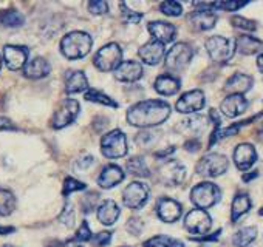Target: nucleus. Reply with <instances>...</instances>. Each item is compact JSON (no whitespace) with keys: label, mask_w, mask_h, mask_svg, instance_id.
<instances>
[{"label":"nucleus","mask_w":263,"mask_h":247,"mask_svg":"<svg viewBox=\"0 0 263 247\" xmlns=\"http://www.w3.org/2000/svg\"><path fill=\"white\" fill-rule=\"evenodd\" d=\"M171 114V105L164 100H141L130 107L127 111V120L130 126L141 127V129H151L155 126L163 123Z\"/></svg>","instance_id":"1"},{"label":"nucleus","mask_w":263,"mask_h":247,"mask_svg":"<svg viewBox=\"0 0 263 247\" xmlns=\"http://www.w3.org/2000/svg\"><path fill=\"white\" fill-rule=\"evenodd\" d=\"M93 40L87 33L82 31H73L64 36L61 40V51L67 59H82L85 57L91 50Z\"/></svg>","instance_id":"2"},{"label":"nucleus","mask_w":263,"mask_h":247,"mask_svg":"<svg viewBox=\"0 0 263 247\" xmlns=\"http://www.w3.org/2000/svg\"><path fill=\"white\" fill-rule=\"evenodd\" d=\"M221 198L218 186L212 182H200L191 190V201L201 210H206L215 205Z\"/></svg>","instance_id":"3"},{"label":"nucleus","mask_w":263,"mask_h":247,"mask_svg":"<svg viewBox=\"0 0 263 247\" xmlns=\"http://www.w3.org/2000/svg\"><path fill=\"white\" fill-rule=\"evenodd\" d=\"M206 50L214 62L224 64L234 56L235 42L223 36H212L206 40Z\"/></svg>","instance_id":"4"},{"label":"nucleus","mask_w":263,"mask_h":247,"mask_svg":"<svg viewBox=\"0 0 263 247\" xmlns=\"http://www.w3.org/2000/svg\"><path fill=\"white\" fill-rule=\"evenodd\" d=\"M101 152L105 158L116 159L127 155V138L121 130H111L101 139Z\"/></svg>","instance_id":"5"},{"label":"nucleus","mask_w":263,"mask_h":247,"mask_svg":"<svg viewBox=\"0 0 263 247\" xmlns=\"http://www.w3.org/2000/svg\"><path fill=\"white\" fill-rule=\"evenodd\" d=\"M95 67L104 73L116 70L119 64L122 62V50L118 44H108L104 45L93 57Z\"/></svg>","instance_id":"6"},{"label":"nucleus","mask_w":263,"mask_h":247,"mask_svg":"<svg viewBox=\"0 0 263 247\" xmlns=\"http://www.w3.org/2000/svg\"><path fill=\"white\" fill-rule=\"evenodd\" d=\"M229 167L228 159L218 153H209L203 156L197 164V173L204 178H217L223 175Z\"/></svg>","instance_id":"7"},{"label":"nucleus","mask_w":263,"mask_h":247,"mask_svg":"<svg viewBox=\"0 0 263 247\" xmlns=\"http://www.w3.org/2000/svg\"><path fill=\"white\" fill-rule=\"evenodd\" d=\"M194 57V50L191 45L181 42L175 44L166 56V68L169 71H181Z\"/></svg>","instance_id":"8"},{"label":"nucleus","mask_w":263,"mask_h":247,"mask_svg":"<svg viewBox=\"0 0 263 247\" xmlns=\"http://www.w3.org/2000/svg\"><path fill=\"white\" fill-rule=\"evenodd\" d=\"M149 187L144 182H132L122 192V202L128 209H141L149 199Z\"/></svg>","instance_id":"9"},{"label":"nucleus","mask_w":263,"mask_h":247,"mask_svg":"<svg viewBox=\"0 0 263 247\" xmlns=\"http://www.w3.org/2000/svg\"><path fill=\"white\" fill-rule=\"evenodd\" d=\"M79 114V104L74 99H65L61 107L54 111L53 119H51V127L59 130V129H65L67 126H70L71 122H74V119Z\"/></svg>","instance_id":"10"},{"label":"nucleus","mask_w":263,"mask_h":247,"mask_svg":"<svg viewBox=\"0 0 263 247\" xmlns=\"http://www.w3.org/2000/svg\"><path fill=\"white\" fill-rule=\"evenodd\" d=\"M184 227L189 233L198 235V236H204L211 227H212V219L209 216V213L206 210L201 209H194L191 210L186 218H184Z\"/></svg>","instance_id":"11"},{"label":"nucleus","mask_w":263,"mask_h":247,"mask_svg":"<svg viewBox=\"0 0 263 247\" xmlns=\"http://www.w3.org/2000/svg\"><path fill=\"white\" fill-rule=\"evenodd\" d=\"M186 178V167L175 159L164 162L158 169V179L166 186H180Z\"/></svg>","instance_id":"12"},{"label":"nucleus","mask_w":263,"mask_h":247,"mask_svg":"<svg viewBox=\"0 0 263 247\" xmlns=\"http://www.w3.org/2000/svg\"><path fill=\"white\" fill-rule=\"evenodd\" d=\"M197 7H203L201 10H195L189 16L191 25L198 31H208L215 27L217 16L212 10H209V4H197Z\"/></svg>","instance_id":"13"},{"label":"nucleus","mask_w":263,"mask_h":247,"mask_svg":"<svg viewBox=\"0 0 263 247\" xmlns=\"http://www.w3.org/2000/svg\"><path fill=\"white\" fill-rule=\"evenodd\" d=\"M4 60L13 71L24 68L28 62V50L19 45H7L4 48Z\"/></svg>","instance_id":"14"},{"label":"nucleus","mask_w":263,"mask_h":247,"mask_svg":"<svg viewBox=\"0 0 263 247\" xmlns=\"http://www.w3.org/2000/svg\"><path fill=\"white\" fill-rule=\"evenodd\" d=\"M175 107L180 113H195L204 107V94L201 90L187 91L177 100Z\"/></svg>","instance_id":"15"},{"label":"nucleus","mask_w":263,"mask_h":247,"mask_svg":"<svg viewBox=\"0 0 263 247\" xmlns=\"http://www.w3.org/2000/svg\"><path fill=\"white\" fill-rule=\"evenodd\" d=\"M157 213L164 222H175L181 216V204L172 198H160L157 201Z\"/></svg>","instance_id":"16"},{"label":"nucleus","mask_w":263,"mask_h":247,"mask_svg":"<svg viewBox=\"0 0 263 247\" xmlns=\"http://www.w3.org/2000/svg\"><path fill=\"white\" fill-rule=\"evenodd\" d=\"M257 161V152L251 144H238L234 150V162L238 170H248Z\"/></svg>","instance_id":"17"},{"label":"nucleus","mask_w":263,"mask_h":247,"mask_svg":"<svg viewBox=\"0 0 263 247\" xmlns=\"http://www.w3.org/2000/svg\"><path fill=\"white\" fill-rule=\"evenodd\" d=\"M143 76V67L137 60H125L121 62L115 70V77L121 82H135Z\"/></svg>","instance_id":"18"},{"label":"nucleus","mask_w":263,"mask_h":247,"mask_svg":"<svg viewBox=\"0 0 263 247\" xmlns=\"http://www.w3.org/2000/svg\"><path fill=\"white\" fill-rule=\"evenodd\" d=\"M164 45L157 42V40H152V42H147L146 45H143L138 51L140 57L143 59L144 64L147 65H157L163 60L164 57Z\"/></svg>","instance_id":"19"},{"label":"nucleus","mask_w":263,"mask_h":247,"mask_svg":"<svg viewBox=\"0 0 263 247\" xmlns=\"http://www.w3.org/2000/svg\"><path fill=\"white\" fill-rule=\"evenodd\" d=\"M149 33L154 36V40L160 42V44H169L175 39V27L169 22H151L147 25Z\"/></svg>","instance_id":"20"},{"label":"nucleus","mask_w":263,"mask_h":247,"mask_svg":"<svg viewBox=\"0 0 263 247\" xmlns=\"http://www.w3.org/2000/svg\"><path fill=\"white\" fill-rule=\"evenodd\" d=\"M252 84H254V79L249 74L235 73L234 76H231L226 80L224 91L229 93V94H241L243 96V93H246V91L251 90Z\"/></svg>","instance_id":"21"},{"label":"nucleus","mask_w":263,"mask_h":247,"mask_svg":"<svg viewBox=\"0 0 263 247\" xmlns=\"http://www.w3.org/2000/svg\"><path fill=\"white\" fill-rule=\"evenodd\" d=\"M221 113L226 117H237L248 108V100L241 94H229L221 102Z\"/></svg>","instance_id":"22"},{"label":"nucleus","mask_w":263,"mask_h":247,"mask_svg":"<svg viewBox=\"0 0 263 247\" xmlns=\"http://www.w3.org/2000/svg\"><path fill=\"white\" fill-rule=\"evenodd\" d=\"M124 176L125 175H124V172H122L121 167L110 164V166H107V167L102 169V172H101V175L98 178V184L102 189H110V187H115L119 182H122L124 181Z\"/></svg>","instance_id":"23"},{"label":"nucleus","mask_w":263,"mask_h":247,"mask_svg":"<svg viewBox=\"0 0 263 247\" xmlns=\"http://www.w3.org/2000/svg\"><path fill=\"white\" fill-rule=\"evenodd\" d=\"M50 71H51V67L44 57H34L33 60L27 62V65L24 67V74L28 79H42L48 76Z\"/></svg>","instance_id":"24"},{"label":"nucleus","mask_w":263,"mask_h":247,"mask_svg":"<svg viewBox=\"0 0 263 247\" xmlns=\"http://www.w3.org/2000/svg\"><path fill=\"white\" fill-rule=\"evenodd\" d=\"M87 87H88V80L82 71H79V70L67 71V74H65V91L68 94L85 91Z\"/></svg>","instance_id":"25"},{"label":"nucleus","mask_w":263,"mask_h":247,"mask_svg":"<svg viewBox=\"0 0 263 247\" xmlns=\"http://www.w3.org/2000/svg\"><path fill=\"white\" fill-rule=\"evenodd\" d=\"M119 213H121V210H119L118 204H116L115 201H111V199H107V201L101 202V205L98 207V212H96L98 219H99L104 225H111V224H115L116 219L119 218Z\"/></svg>","instance_id":"26"},{"label":"nucleus","mask_w":263,"mask_h":247,"mask_svg":"<svg viewBox=\"0 0 263 247\" xmlns=\"http://www.w3.org/2000/svg\"><path fill=\"white\" fill-rule=\"evenodd\" d=\"M235 48L238 53H241L245 56H252L263 50V42L254 36H240L235 40Z\"/></svg>","instance_id":"27"},{"label":"nucleus","mask_w":263,"mask_h":247,"mask_svg":"<svg viewBox=\"0 0 263 247\" xmlns=\"http://www.w3.org/2000/svg\"><path fill=\"white\" fill-rule=\"evenodd\" d=\"M155 90L163 96L177 94L180 90V80L177 77H174L172 74H161L155 80Z\"/></svg>","instance_id":"28"},{"label":"nucleus","mask_w":263,"mask_h":247,"mask_svg":"<svg viewBox=\"0 0 263 247\" xmlns=\"http://www.w3.org/2000/svg\"><path fill=\"white\" fill-rule=\"evenodd\" d=\"M251 209V199L246 193H238L234 201H232V209H231V219L232 222H237L245 213H248Z\"/></svg>","instance_id":"29"},{"label":"nucleus","mask_w":263,"mask_h":247,"mask_svg":"<svg viewBox=\"0 0 263 247\" xmlns=\"http://www.w3.org/2000/svg\"><path fill=\"white\" fill-rule=\"evenodd\" d=\"M127 172L134 176H140V178H147L151 176L149 167L146 164V161L141 156H134L127 161Z\"/></svg>","instance_id":"30"},{"label":"nucleus","mask_w":263,"mask_h":247,"mask_svg":"<svg viewBox=\"0 0 263 247\" xmlns=\"http://www.w3.org/2000/svg\"><path fill=\"white\" fill-rule=\"evenodd\" d=\"M0 24L8 28H19L25 24V17L16 10L0 11Z\"/></svg>","instance_id":"31"},{"label":"nucleus","mask_w":263,"mask_h":247,"mask_svg":"<svg viewBox=\"0 0 263 247\" xmlns=\"http://www.w3.org/2000/svg\"><path fill=\"white\" fill-rule=\"evenodd\" d=\"M255 236H257L255 227H243L232 236V242L235 247H248L255 239Z\"/></svg>","instance_id":"32"},{"label":"nucleus","mask_w":263,"mask_h":247,"mask_svg":"<svg viewBox=\"0 0 263 247\" xmlns=\"http://www.w3.org/2000/svg\"><path fill=\"white\" fill-rule=\"evenodd\" d=\"M16 209V196L5 189H0V216H8Z\"/></svg>","instance_id":"33"},{"label":"nucleus","mask_w":263,"mask_h":247,"mask_svg":"<svg viewBox=\"0 0 263 247\" xmlns=\"http://www.w3.org/2000/svg\"><path fill=\"white\" fill-rule=\"evenodd\" d=\"M144 245L146 247H184V242H181L175 238H171L167 235H158V236H154L149 241H146Z\"/></svg>","instance_id":"34"},{"label":"nucleus","mask_w":263,"mask_h":247,"mask_svg":"<svg viewBox=\"0 0 263 247\" xmlns=\"http://www.w3.org/2000/svg\"><path fill=\"white\" fill-rule=\"evenodd\" d=\"M206 126H208V119L204 116H200V114L192 116V117L183 120V127H186L192 133H201V132H204Z\"/></svg>","instance_id":"35"},{"label":"nucleus","mask_w":263,"mask_h":247,"mask_svg":"<svg viewBox=\"0 0 263 247\" xmlns=\"http://www.w3.org/2000/svg\"><path fill=\"white\" fill-rule=\"evenodd\" d=\"M85 99L90 100V102L102 104V105L113 107V108L118 107V104H116L111 97H108L107 94H104V93H101V91H98V90H87V91H85Z\"/></svg>","instance_id":"36"},{"label":"nucleus","mask_w":263,"mask_h":247,"mask_svg":"<svg viewBox=\"0 0 263 247\" xmlns=\"http://www.w3.org/2000/svg\"><path fill=\"white\" fill-rule=\"evenodd\" d=\"M160 8H161V13H164L166 16H171V17H178L183 13L181 4L174 2V0H169V2H163L160 5Z\"/></svg>","instance_id":"37"},{"label":"nucleus","mask_w":263,"mask_h":247,"mask_svg":"<svg viewBox=\"0 0 263 247\" xmlns=\"http://www.w3.org/2000/svg\"><path fill=\"white\" fill-rule=\"evenodd\" d=\"M121 16L125 24H138L143 19L141 13H137L134 10H128L127 4H121Z\"/></svg>","instance_id":"38"},{"label":"nucleus","mask_w":263,"mask_h":247,"mask_svg":"<svg viewBox=\"0 0 263 247\" xmlns=\"http://www.w3.org/2000/svg\"><path fill=\"white\" fill-rule=\"evenodd\" d=\"M231 22H232V25H234L235 28H240V30H243V31H255V30H257V25H255L252 20L245 19V17H241V16H234V17L231 19Z\"/></svg>","instance_id":"39"},{"label":"nucleus","mask_w":263,"mask_h":247,"mask_svg":"<svg viewBox=\"0 0 263 247\" xmlns=\"http://www.w3.org/2000/svg\"><path fill=\"white\" fill-rule=\"evenodd\" d=\"M61 222H64L67 227H71L74 224V210H73V204L71 202H67L61 216H59Z\"/></svg>","instance_id":"40"},{"label":"nucleus","mask_w":263,"mask_h":247,"mask_svg":"<svg viewBox=\"0 0 263 247\" xmlns=\"http://www.w3.org/2000/svg\"><path fill=\"white\" fill-rule=\"evenodd\" d=\"M246 2H217V4H209V8H217V10H224V11H237L243 8Z\"/></svg>","instance_id":"41"},{"label":"nucleus","mask_w":263,"mask_h":247,"mask_svg":"<svg viewBox=\"0 0 263 247\" xmlns=\"http://www.w3.org/2000/svg\"><path fill=\"white\" fill-rule=\"evenodd\" d=\"M84 189H85V184L84 182L76 181L74 178H67L64 181V190H62V193L67 196L71 192H78V190H84Z\"/></svg>","instance_id":"42"},{"label":"nucleus","mask_w":263,"mask_h":247,"mask_svg":"<svg viewBox=\"0 0 263 247\" xmlns=\"http://www.w3.org/2000/svg\"><path fill=\"white\" fill-rule=\"evenodd\" d=\"M88 11L95 16H102L108 11V4L104 0H95V2H88Z\"/></svg>","instance_id":"43"},{"label":"nucleus","mask_w":263,"mask_h":247,"mask_svg":"<svg viewBox=\"0 0 263 247\" xmlns=\"http://www.w3.org/2000/svg\"><path fill=\"white\" fill-rule=\"evenodd\" d=\"M98 201H99V195H96V193H90L88 196H85V198L82 199L84 212H85V213H90L93 209H96Z\"/></svg>","instance_id":"44"},{"label":"nucleus","mask_w":263,"mask_h":247,"mask_svg":"<svg viewBox=\"0 0 263 247\" xmlns=\"http://www.w3.org/2000/svg\"><path fill=\"white\" fill-rule=\"evenodd\" d=\"M78 241H88V239H91V230H90V227H88V224L84 221L82 224H81V227L78 229V232H76V236H74Z\"/></svg>","instance_id":"45"},{"label":"nucleus","mask_w":263,"mask_h":247,"mask_svg":"<svg viewBox=\"0 0 263 247\" xmlns=\"http://www.w3.org/2000/svg\"><path fill=\"white\" fill-rule=\"evenodd\" d=\"M110 241H111V233H110V232H99V233L95 236V244L99 245V247L107 245Z\"/></svg>","instance_id":"46"},{"label":"nucleus","mask_w":263,"mask_h":247,"mask_svg":"<svg viewBox=\"0 0 263 247\" xmlns=\"http://www.w3.org/2000/svg\"><path fill=\"white\" fill-rule=\"evenodd\" d=\"M93 164V156H90V155H85V156H82L81 159H78L76 161V164H74V167L78 169V170H87L90 166Z\"/></svg>","instance_id":"47"},{"label":"nucleus","mask_w":263,"mask_h":247,"mask_svg":"<svg viewBox=\"0 0 263 247\" xmlns=\"http://www.w3.org/2000/svg\"><path fill=\"white\" fill-rule=\"evenodd\" d=\"M127 229H128V232H132V233L140 235L141 230H143V224H141V221H140L138 218H137V219H130L128 224H127Z\"/></svg>","instance_id":"48"},{"label":"nucleus","mask_w":263,"mask_h":247,"mask_svg":"<svg viewBox=\"0 0 263 247\" xmlns=\"http://www.w3.org/2000/svg\"><path fill=\"white\" fill-rule=\"evenodd\" d=\"M154 141V133H151V132H143V133H140L138 136H137V142L140 144V146H147V144H151Z\"/></svg>","instance_id":"49"},{"label":"nucleus","mask_w":263,"mask_h":247,"mask_svg":"<svg viewBox=\"0 0 263 247\" xmlns=\"http://www.w3.org/2000/svg\"><path fill=\"white\" fill-rule=\"evenodd\" d=\"M5 130H16V126L8 117L0 116V132H5Z\"/></svg>","instance_id":"50"},{"label":"nucleus","mask_w":263,"mask_h":247,"mask_svg":"<svg viewBox=\"0 0 263 247\" xmlns=\"http://www.w3.org/2000/svg\"><path fill=\"white\" fill-rule=\"evenodd\" d=\"M184 149H186L187 152H191V153L198 152V150H200V141H197V139H191V141H187V142L184 144Z\"/></svg>","instance_id":"51"},{"label":"nucleus","mask_w":263,"mask_h":247,"mask_svg":"<svg viewBox=\"0 0 263 247\" xmlns=\"http://www.w3.org/2000/svg\"><path fill=\"white\" fill-rule=\"evenodd\" d=\"M220 233H221V230H218V232H215L214 235H209V236H198V238H195V241H200V242H206V241H215L218 236H220Z\"/></svg>","instance_id":"52"},{"label":"nucleus","mask_w":263,"mask_h":247,"mask_svg":"<svg viewBox=\"0 0 263 247\" xmlns=\"http://www.w3.org/2000/svg\"><path fill=\"white\" fill-rule=\"evenodd\" d=\"M174 152H175V149H174V147H169V149H166V150L157 152V153H155V158H160V159H163V158H167L169 155H172Z\"/></svg>","instance_id":"53"},{"label":"nucleus","mask_w":263,"mask_h":247,"mask_svg":"<svg viewBox=\"0 0 263 247\" xmlns=\"http://www.w3.org/2000/svg\"><path fill=\"white\" fill-rule=\"evenodd\" d=\"M257 176H258V172L246 173V175H243V181H245V182H248V181H251V179H254V178H257Z\"/></svg>","instance_id":"54"},{"label":"nucleus","mask_w":263,"mask_h":247,"mask_svg":"<svg viewBox=\"0 0 263 247\" xmlns=\"http://www.w3.org/2000/svg\"><path fill=\"white\" fill-rule=\"evenodd\" d=\"M14 232V227H2L0 225V235H8V233H13Z\"/></svg>","instance_id":"55"},{"label":"nucleus","mask_w":263,"mask_h":247,"mask_svg":"<svg viewBox=\"0 0 263 247\" xmlns=\"http://www.w3.org/2000/svg\"><path fill=\"white\" fill-rule=\"evenodd\" d=\"M257 67H258V70L263 73V54L258 56V59H257Z\"/></svg>","instance_id":"56"},{"label":"nucleus","mask_w":263,"mask_h":247,"mask_svg":"<svg viewBox=\"0 0 263 247\" xmlns=\"http://www.w3.org/2000/svg\"><path fill=\"white\" fill-rule=\"evenodd\" d=\"M258 213H260V215H261V216H263V207H261V209H260V212H258Z\"/></svg>","instance_id":"57"},{"label":"nucleus","mask_w":263,"mask_h":247,"mask_svg":"<svg viewBox=\"0 0 263 247\" xmlns=\"http://www.w3.org/2000/svg\"><path fill=\"white\" fill-rule=\"evenodd\" d=\"M0 68H2V56H0Z\"/></svg>","instance_id":"58"},{"label":"nucleus","mask_w":263,"mask_h":247,"mask_svg":"<svg viewBox=\"0 0 263 247\" xmlns=\"http://www.w3.org/2000/svg\"><path fill=\"white\" fill-rule=\"evenodd\" d=\"M4 247H16V245H10V244H7V245H4Z\"/></svg>","instance_id":"59"},{"label":"nucleus","mask_w":263,"mask_h":247,"mask_svg":"<svg viewBox=\"0 0 263 247\" xmlns=\"http://www.w3.org/2000/svg\"><path fill=\"white\" fill-rule=\"evenodd\" d=\"M78 247H81V245H78Z\"/></svg>","instance_id":"60"}]
</instances>
